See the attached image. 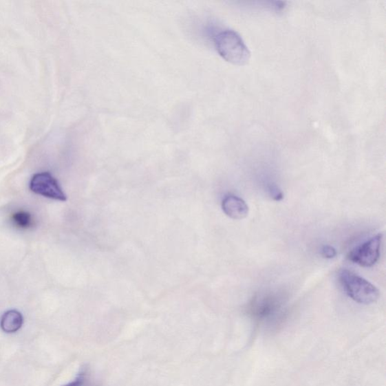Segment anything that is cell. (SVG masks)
<instances>
[{
  "mask_svg": "<svg viewBox=\"0 0 386 386\" xmlns=\"http://www.w3.org/2000/svg\"><path fill=\"white\" fill-rule=\"evenodd\" d=\"M215 48L220 56L235 65H245L250 52L242 37L233 30H222L214 36Z\"/></svg>",
  "mask_w": 386,
  "mask_h": 386,
  "instance_id": "1",
  "label": "cell"
},
{
  "mask_svg": "<svg viewBox=\"0 0 386 386\" xmlns=\"http://www.w3.org/2000/svg\"><path fill=\"white\" fill-rule=\"evenodd\" d=\"M339 279L345 292L354 301L369 305L375 303L380 297V291L373 283L349 270H341Z\"/></svg>",
  "mask_w": 386,
  "mask_h": 386,
  "instance_id": "2",
  "label": "cell"
},
{
  "mask_svg": "<svg viewBox=\"0 0 386 386\" xmlns=\"http://www.w3.org/2000/svg\"><path fill=\"white\" fill-rule=\"evenodd\" d=\"M30 190L45 198L65 202L67 195L63 191L58 180L49 172L37 173L30 180Z\"/></svg>",
  "mask_w": 386,
  "mask_h": 386,
  "instance_id": "3",
  "label": "cell"
},
{
  "mask_svg": "<svg viewBox=\"0 0 386 386\" xmlns=\"http://www.w3.org/2000/svg\"><path fill=\"white\" fill-rule=\"evenodd\" d=\"M382 240L383 234H378L354 248L348 256L350 261L364 267L373 266L379 261Z\"/></svg>",
  "mask_w": 386,
  "mask_h": 386,
  "instance_id": "4",
  "label": "cell"
},
{
  "mask_svg": "<svg viewBox=\"0 0 386 386\" xmlns=\"http://www.w3.org/2000/svg\"><path fill=\"white\" fill-rule=\"evenodd\" d=\"M222 208L225 214L234 219L246 218L249 212L248 204L238 196L228 195L222 202Z\"/></svg>",
  "mask_w": 386,
  "mask_h": 386,
  "instance_id": "5",
  "label": "cell"
},
{
  "mask_svg": "<svg viewBox=\"0 0 386 386\" xmlns=\"http://www.w3.org/2000/svg\"><path fill=\"white\" fill-rule=\"evenodd\" d=\"M23 318L22 314L17 310L7 311L0 321V327L5 333L12 334L17 332L23 325Z\"/></svg>",
  "mask_w": 386,
  "mask_h": 386,
  "instance_id": "6",
  "label": "cell"
},
{
  "mask_svg": "<svg viewBox=\"0 0 386 386\" xmlns=\"http://www.w3.org/2000/svg\"><path fill=\"white\" fill-rule=\"evenodd\" d=\"M13 224L21 230H28L34 225V218L30 213L26 211H19L12 215Z\"/></svg>",
  "mask_w": 386,
  "mask_h": 386,
  "instance_id": "7",
  "label": "cell"
},
{
  "mask_svg": "<svg viewBox=\"0 0 386 386\" xmlns=\"http://www.w3.org/2000/svg\"><path fill=\"white\" fill-rule=\"evenodd\" d=\"M88 380L87 372H86V370H82L73 382L64 386H88Z\"/></svg>",
  "mask_w": 386,
  "mask_h": 386,
  "instance_id": "8",
  "label": "cell"
},
{
  "mask_svg": "<svg viewBox=\"0 0 386 386\" xmlns=\"http://www.w3.org/2000/svg\"><path fill=\"white\" fill-rule=\"evenodd\" d=\"M321 255L327 259H332L336 256V250L332 246H325L321 249Z\"/></svg>",
  "mask_w": 386,
  "mask_h": 386,
  "instance_id": "9",
  "label": "cell"
},
{
  "mask_svg": "<svg viewBox=\"0 0 386 386\" xmlns=\"http://www.w3.org/2000/svg\"><path fill=\"white\" fill-rule=\"evenodd\" d=\"M270 191L275 200L279 201L283 199V194L277 186H271Z\"/></svg>",
  "mask_w": 386,
  "mask_h": 386,
  "instance_id": "10",
  "label": "cell"
}]
</instances>
